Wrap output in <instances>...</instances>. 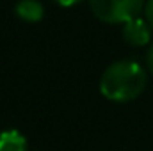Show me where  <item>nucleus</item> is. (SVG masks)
<instances>
[{
  "mask_svg": "<svg viewBox=\"0 0 153 151\" xmlns=\"http://www.w3.org/2000/svg\"><path fill=\"white\" fill-rule=\"evenodd\" d=\"M146 78V71L141 64L134 61H119L103 71L100 91L111 101H130L144 91Z\"/></svg>",
  "mask_w": 153,
  "mask_h": 151,
  "instance_id": "obj_1",
  "label": "nucleus"
},
{
  "mask_svg": "<svg viewBox=\"0 0 153 151\" xmlns=\"http://www.w3.org/2000/svg\"><path fill=\"white\" fill-rule=\"evenodd\" d=\"M96 18L107 23H126L144 11V0H89Z\"/></svg>",
  "mask_w": 153,
  "mask_h": 151,
  "instance_id": "obj_2",
  "label": "nucleus"
},
{
  "mask_svg": "<svg viewBox=\"0 0 153 151\" xmlns=\"http://www.w3.org/2000/svg\"><path fill=\"white\" fill-rule=\"evenodd\" d=\"M123 38L128 44H134V46H144L150 43L152 39V25L146 18H132L128 20L126 23H123Z\"/></svg>",
  "mask_w": 153,
  "mask_h": 151,
  "instance_id": "obj_3",
  "label": "nucleus"
},
{
  "mask_svg": "<svg viewBox=\"0 0 153 151\" xmlns=\"http://www.w3.org/2000/svg\"><path fill=\"white\" fill-rule=\"evenodd\" d=\"M16 14L23 21L36 23V21H39L43 18L45 7H43V4L39 0H20L16 4Z\"/></svg>",
  "mask_w": 153,
  "mask_h": 151,
  "instance_id": "obj_4",
  "label": "nucleus"
},
{
  "mask_svg": "<svg viewBox=\"0 0 153 151\" xmlns=\"http://www.w3.org/2000/svg\"><path fill=\"white\" fill-rule=\"evenodd\" d=\"M0 151H27V139L18 130H5L0 133Z\"/></svg>",
  "mask_w": 153,
  "mask_h": 151,
  "instance_id": "obj_5",
  "label": "nucleus"
},
{
  "mask_svg": "<svg viewBox=\"0 0 153 151\" xmlns=\"http://www.w3.org/2000/svg\"><path fill=\"white\" fill-rule=\"evenodd\" d=\"M144 18L153 27V0H146V4H144Z\"/></svg>",
  "mask_w": 153,
  "mask_h": 151,
  "instance_id": "obj_6",
  "label": "nucleus"
},
{
  "mask_svg": "<svg viewBox=\"0 0 153 151\" xmlns=\"http://www.w3.org/2000/svg\"><path fill=\"white\" fill-rule=\"evenodd\" d=\"M57 5H61V7H71V5H75L76 2H80V0H53Z\"/></svg>",
  "mask_w": 153,
  "mask_h": 151,
  "instance_id": "obj_7",
  "label": "nucleus"
},
{
  "mask_svg": "<svg viewBox=\"0 0 153 151\" xmlns=\"http://www.w3.org/2000/svg\"><path fill=\"white\" fill-rule=\"evenodd\" d=\"M146 62H148V68H150V71L153 73V43H152V46H150V50H148V55H146Z\"/></svg>",
  "mask_w": 153,
  "mask_h": 151,
  "instance_id": "obj_8",
  "label": "nucleus"
}]
</instances>
